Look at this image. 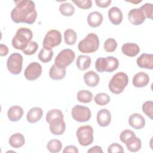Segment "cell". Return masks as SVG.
<instances>
[{
    "label": "cell",
    "instance_id": "cell-1",
    "mask_svg": "<svg viewBox=\"0 0 153 153\" xmlns=\"http://www.w3.org/2000/svg\"><path fill=\"white\" fill-rule=\"evenodd\" d=\"M14 3L16 6L11 12L12 20L16 23L33 24L37 17L35 3L30 0H19Z\"/></svg>",
    "mask_w": 153,
    "mask_h": 153
},
{
    "label": "cell",
    "instance_id": "cell-2",
    "mask_svg": "<svg viewBox=\"0 0 153 153\" xmlns=\"http://www.w3.org/2000/svg\"><path fill=\"white\" fill-rule=\"evenodd\" d=\"M32 30L27 27L19 28L12 39V45L17 50H23L28 45L32 39Z\"/></svg>",
    "mask_w": 153,
    "mask_h": 153
},
{
    "label": "cell",
    "instance_id": "cell-3",
    "mask_svg": "<svg viewBox=\"0 0 153 153\" xmlns=\"http://www.w3.org/2000/svg\"><path fill=\"white\" fill-rule=\"evenodd\" d=\"M128 82V77L124 72H120L113 75L109 82V89L114 94H118L123 91Z\"/></svg>",
    "mask_w": 153,
    "mask_h": 153
},
{
    "label": "cell",
    "instance_id": "cell-4",
    "mask_svg": "<svg viewBox=\"0 0 153 153\" xmlns=\"http://www.w3.org/2000/svg\"><path fill=\"white\" fill-rule=\"evenodd\" d=\"M99 47V39L97 35L94 33L88 34L86 37L79 41L78 48L83 53H92L97 51Z\"/></svg>",
    "mask_w": 153,
    "mask_h": 153
},
{
    "label": "cell",
    "instance_id": "cell-5",
    "mask_svg": "<svg viewBox=\"0 0 153 153\" xmlns=\"http://www.w3.org/2000/svg\"><path fill=\"white\" fill-rule=\"evenodd\" d=\"M76 134L79 143L83 146H88L93 142V128L90 126L79 127Z\"/></svg>",
    "mask_w": 153,
    "mask_h": 153
},
{
    "label": "cell",
    "instance_id": "cell-6",
    "mask_svg": "<svg viewBox=\"0 0 153 153\" xmlns=\"http://www.w3.org/2000/svg\"><path fill=\"white\" fill-rule=\"evenodd\" d=\"M75 57V53L73 50L66 48L60 51L56 56L54 64L59 68L66 69V68L71 65L74 60Z\"/></svg>",
    "mask_w": 153,
    "mask_h": 153
},
{
    "label": "cell",
    "instance_id": "cell-7",
    "mask_svg": "<svg viewBox=\"0 0 153 153\" xmlns=\"http://www.w3.org/2000/svg\"><path fill=\"white\" fill-rule=\"evenodd\" d=\"M23 57L20 53H14L11 54L7 61L8 70L14 75L19 74L22 69Z\"/></svg>",
    "mask_w": 153,
    "mask_h": 153
},
{
    "label": "cell",
    "instance_id": "cell-8",
    "mask_svg": "<svg viewBox=\"0 0 153 153\" xmlns=\"http://www.w3.org/2000/svg\"><path fill=\"white\" fill-rule=\"evenodd\" d=\"M71 114L72 118L76 121L84 123L88 121L91 116L90 109L86 106L81 105H75L73 107Z\"/></svg>",
    "mask_w": 153,
    "mask_h": 153
},
{
    "label": "cell",
    "instance_id": "cell-9",
    "mask_svg": "<svg viewBox=\"0 0 153 153\" xmlns=\"http://www.w3.org/2000/svg\"><path fill=\"white\" fill-rule=\"evenodd\" d=\"M62 35L59 30L52 29L45 35L43 40V47L46 48H51L60 44Z\"/></svg>",
    "mask_w": 153,
    "mask_h": 153
},
{
    "label": "cell",
    "instance_id": "cell-10",
    "mask_svg": "<svg viewBox=\"0 0 153 153\" xmlns=\"http://www.w3.org/2000/svg\"><path fill=\"white\" fill-rule=\"evenodd\" d=\"M42 74V66L38 62H32L25 70V76L29 81H34L38 78Z\"/></svg>",
    "mask_w": 153,
    "mask_h": 153
},
{
    "label": "cell",
    "instance_id": "cell-11",
    "mask_svg": "<svg viewBox=\"0 0 153 153\" xmlns=\"http://www.w3.org/2000/svg\"><path fill=\"white\" fill-rule=\"evenodd\" d=\"M128 19L132 25L137 26L142 24L145 20L146 17L140 8H133L128 12Z\"/></svg>",
    "mask_w": 153,
    "mask_h": 153
},
{
    "label": "cell",
    "instance_id": "cell-12",
    "mask_svg": "<svg viewBox=\"0 0 153 153\" xmlns=\"http://www.w3.org/2000/svg\"><path fill=\"white\" fill-rule=\"evenodd\" d=\"M50 130L54 135L62 134L66 128V124L63 117H57L50 122Z\"/></svg>",
    "mask_w": 153,
    "mask_h": 153
},
{
    "label": "cell",
    "instance_id": "cell-13",
    "mask_svg": "<svg viewBox=\"0 0 153 153\" xmlns=\"http://www.w3.org/2000/svg\"><path fill=\"white\" fill-rule=\"evenodd\" d=\"M137 65L140 68L153 69V55L152 54H142L136 60Z\"/></svg>",
    "mask_w": 153,
    "mask_h": 153
},
{
    "label": "cell",
    "instance_id": "cell-14",
    "mask_svg": "<svg viewBox=\"0 0 153 153\" xmlns=\"http://www.w3.org/2000/svg\"><path fill=\"white\" fill-rule=\"evenodd\" d=\"M133 84L135 87L141 88L147 85L149 82V75L143 72H139L133 78Z\"/></svg>",
    "mask_w": 153,
    "mask_h": 153
},
{
    "label": "cell",
    "instance_id": "cell-15",
    "mask_svg": "<svg viewBox=\"0 0 153 153\" xmlns=\"http://www.w3.org/2000/svg\"><path fill=\"white\" fill-rule=\"evenodd\" d=\"M111 121V115L109 110L102 109L97 114V122L102 127L108 126Z\"/></svg>",
    "mask_w": 153,
    "mask_h": 153
},
{
    "label": "cell",
    "instance_id": "cell-16",
    "mask_svg": "<svg viewBox=\"0 0 153 153\" xmlns=\"http://www.w3.org/2000/svg\"><path fill=\"white\" fill-rule=\"evenodd\" d=\"M128 123L131 127L135 129H141L145 125L144 117L138 113L131 114L128 118Z\"/></svg>",
    "mask_w": 153,
    "mask_h": 153
},
{
    "label": "cell",
    "instance_id": "cell-17",
    "mask_svg": "<svg viewBox=\"0 0 153 153\" xmlns=\"http://www.w3.org/2000/svg\"><path fill=\"white\" fill-rule=\"evenodd\" d=\"M108 17L112 24L118 25L123 20V13L119 8L113 7L108 11Z\"/></svg>",
    "mask_w": 153,
    "mask_h": 153
},
{
    "label": "cell",
    "instance_id": "cell-18",
    "mask_svg": "<svg viewBox=\"0 0 153 153\" xmlns=\"http://www.w3.org/2000/svg\"><path fill=\"white\" fill-rule=\"evenodd\" d=\"M122 53L128 57H134L140 51V48L135 43H125L121 47Z\"/></svg>",
    "mask_w": 153,
    "mask_h": 153
},
{
    "label": "cell",
    "instance_id": "cell-19",
    "mask_svg": "<svg viewBox=\"0 0 153 153\" xmlns=\"http://www.w3.org/2000/svg\"><path fill=\"white\" fill-rule=\"evenodd\" d=\"M43 115V111L41 108L34 107L27 113V121L30 123H35L39 121Z\"/></svg>",
    "mask_w": 153,
    "mask_h": 153
},
{
    "label": "cell",
    "instance_id": "cell-20",
    "mask_svg": "<svg viewBox=\"0 0 153 153\" xmlns=\"http://www.w3.org/2000/svg\"><path fill=\"white\" fill-rule=\"evenodd\" d=\"M84 81L88 86L94 87L97 86L99 82V76L93 71H89L84 74Z\"/></svg>",
    "mask_w": 153,
    "mask_h": 153
},
{
    "label": "cell",
    "instance_id": "cell-21",
    "mask_svg": "<svg viewBox=\"0 0 153 153\" xmlns=\"http://www.w3.org/2000/svg\"><path fill=\"white\" fill-rule=\"evenodd\" d=\"M23 115V109L19 106H13L8 111L7 116L8 119L13 122L19 121Z\"/></svg>",
    "mask_w": 153,
    "mask_h": 153
},
{
    "label": "cell",
    "instance_id": "cell-22",
    "mask_svg": "<svg viewBox=\"0 0 153 153\" xmlns=\"http://www.w3.org/2000/svg\"><path fill=\"white\" fill-rule=\"evenodd\" d=\"M103 19V16L100 13L93 11L88 14L87 17V23L90 26L96 27L102 24Z\"/></svg>",
    "mask_w": 153,
    "mask_h": 153
},
{
    "label": "cell",
    "instance_id": "cell-23",
    "mask_svg": "<svg viewBox=\"0 0 153 153\" xmlns=\"http://www.w3.org/2000/svg\"><path fill=\"white\" fill-rule=\"evenodd\" d=\"M8 142L12 147L14 148H19L23 146L25 143V137L22 134L16 133L10 137Z\"/></svg>",
    "mask_w": 153,
    "mask_h": 153
},
{
    "label": "cell",
    "instance_id": "cell-24",
    "mask_svg": "<svg viewBox=\"0 0 153 153\" xmlns=\"http://www.w3.org/2000/svg\"><path fill=\"white\" fill-rule=\"evenodd\" d=\"M125 143L127 149L130 152H137L141 148V140L139 138L137 137L136 135L130 137Z\"/></svg>",
    "mask_w": 153,
    "mask_h": 153
},
{
    "label": "cell",
    "instance_id": "cell-25",
    "mask_svg": "<svg viewBox=\"0 0 153 153\" xmlns=\"http://www.w3.org/2000/svg\"><path fill=\"white\" fill-rule=\"evenodd\" d=\"M66 75V69H62L57 67L55 64L51 66L49 76L54 80H60L64 78Z\"/></svg>",
    "mask_w": 153,
    "mask_h": 153
},
{
    "label": "cell",
    "instance_id": "cell-26",
    "mask_svg": "<svg viewBox=\"0 0 153 153\" xmlns=\"http://www.w3.org/2000/svg\"><path fill=\"white\" fill-rule=\"evenodd\" d=\"M91 58L88 56L79 55L77 57L76 61V65L77 68L81 71L87 69L91 65Z\"/></svg>",
    "mask_w": 153,
    "mask_h": 153
},
{
    "label": "cell",
    "instance_id": "cell-27",
    "mask_svg": "<svg viewBox=\"0 0 153 153\" xmlns=\"http://www.w3.org/2000/svg\"><path fill=\"white\" fill-rule=\"evenodd\" d=\"M53 51L51 48H42L38 53V59L43 63L49 62L53 57Z\"/></svg>",
    "mask_w": 153,
    "mask_h": 153
},
{
    "label": "cell",
    "instance_id": "cell-28",
    "mask_svg": "<svg viewBox=\"0 0 153 153\" xmlns=\"http://www.w3.org/2000/svg\"><path fill=\"white\" fill-rule=\"evenodd\" d=\"M93 97L92 93L87 90H82L77 93V99L79 102L87 103H90Z\"/></svg>",
    "mask_w": 153,
    "mask_h": 153
},
{
    "label": "cell",
    "instance_id": "cell-29",
    "mask_svg": "<svg viewBox=\"0 0 153 153\" xmlns=\"http://www.w3.org/2000/svg\"><path fill=\"white\" fill-rule=\"evenodd\" d=\"M77 36L75 30L71 29H66L64 32V40L68 45H74L76 41Z\"/></svg>",
    "mask_w": 153,
    "mask_h": 153
},
{
    "label": "cell",
    "instance_id": "cell-30",
    "mask_svg": "<svg viewBox=\"0 0 153 153\" xmlns=\"http://www.w3.org/2000/svg\"><path fill=\"white\" fill-rule=\"evenodd\" d=\"M59 11L63 16H71L75 12V8L71 3L65 2L60 5Z\"/></svg>",
    "mask_w": 153,
    "mask_h": 153
},
{
    "label": "cell",
    "instance_id": "cell-31",
    "mask_svg": "<svg viewBox=\"0 0 153 153\" xmlns=\"http://www.w3.org/2000/svg\"><path fill=\"white\" fill-rule=\"evenodd\" d=\"M106 59L107 65L105 72H112L117 69L119 66V61L117 58L113 56H108L106 57Z\"/></svg>",
    "mask_w": 153,
    "mask_h": 153
},
{
    "label": "cell",
    "instance_id": "cell-32",
    "mask_svg": "<svg viewBox=\"0 0 153 153\" xmlns=\"http://www.w3.org/2000/svg\"><path fill=\"white\" fill-rule=\"evenodd\" d=\"M62 148V144L59 140L57 139H52L50 140L47 145V149L53 153L59 152L60 151Z\"/></svg>",
    "mask_w": 153,
    "mask_h": 153
},
{
    "label": "cell",
    "instance_id": "cell-33",
    "mask_svg": "<svg viewBox=\"0 0 153 153\" xmlns=\"http://www.w3.org/2000/svg\"><path fill=\"white\" fill-rule=\"evenodd\" d=\"M94 102L98 105L104 106L110 102V97L106 93H100L95 96Z\"/></svg>",
    "mask_w": 153,
    "mask_h": 153
},
{
    "label": "cell",
    "instance_id": "cell-34",
    "mask_svg": "<svg viewBox=\"0 0 153 153\" xmlns=\"http://www.w3.org/2000/svg\"><path fill=\"white\" fill-rule=\"evenodd\" d=\"M117 47V41L114 38L107 39L104 43V49L108 53L115 51Z\"/></svg>",
    "mask_w": 153,
    "mask_h": 153
},
{
    "label": "cell",
    "instance_id": "cell-35",
    "mask_svg": "<svg viewBox=\"0 0 153 153\" xmlns=\"http://www.w3.org/2000/svg\"><path fill=\"white\" fill-rule=\"evenodd\" d=\"M57 117H63V115L62 111L57 109H54L49 111L46 115V121L48 123H50V122L54 118Z\"/></svg>",
    "mask_w": 153,
    "mask_h": 153
},
{
    "label": "cell",
    "instance_id": "cell-36",
    "mask_svg": "<svg viewBox=\"0 0 153 153\" xmlns=\"http://www.w3.org/2000/svg\"><path fill=\"white\" fill-rule=\"evenodd\" d=\"M106 59L105 57H99L95 62V68L97 72H103L106 71Z\"/></svg>",
    "mask_w": 153,
    "mask_h": 153
},
{
    "label": "cell",
    "instance_id": "cell-37",
    "mask_svg": "<svg viewBox=\"0 0 153 153\" xmlns=\"http://www.w3.org/2000/svg\"><path fill=\"white\" fill-rule=\"evenodd\" d=\"M143 112L149 117L151 120H152L153 115V102L152 101H146L142 105Z\"/></svg>",
    "mask_w": 153,
    "mask_h": 153
},
{
    "label": "cell",
    "instance_id": "cell-38",
    "mask_svg": "<svg viewBox=\"0 0 153 153\" xmlns=\"http://www.w3.org/2000/svg\"><path fill=\"white\" fill-rule=\"evenodd\" d=\"M38 48V44L35 41H31L29 42L26 48L22 51L23 53L26 55H32L36 51Z\"/></svg>",
    "mask_w": 153,
    "mask_h": 153
},
{
    "label": "cell",
    "instance_id": "cell-39",
    "mask_svg": "<svg viewBox=\"0 0 153 153\" xmlns=\"http://www.w3.org/2000/svg\"><path fill=\"white\" fill-rule=\"evenodd\" d=\"M72 2L81 9H89L92 7V2L90 0H73Z\"/></svg>",
    "mask_w": 153,
    "mask_h": 153
},
{
    "label": "cell",
    "instance_id": "cell-40",
    "mask_svg": "<svg viewBox=\"0 0 153 153\" xmlns=\"http://www.w3.org/2000/svg\"><path fill=\"white\" fill-rule=\"evenodd\" d=\"M140 8L145 14L146 18L152 19V4L146 3L140 7Z\"/></svg>",
    "mask_w": 153,
    "mask_h": 153
},
{
    "label": "cell",
    "instance_id": "cell-41",
    "mask_svg": "<svg viewBox=\"0 0 153 153\" xmlns=\"http://www.w3.org/2000/svg\"><path fill=\"white\" fill-rule=\"evenodd\" d=\"M134 135H136V134H134V133L133 131H131L130 130H124L121 133V134L120 135V139L122 142L125 143L126 142L130 137H131V136H134Z\"/></svg>",
    "mask_w": 153,
    "mask_h": 153
},
{
    "label": "cell",
    "instance_id": "cell-42",
    "mask_svg": "<svg viewBox=\"0 0 153 153\" xmlns=\"http://www.w3.org/2000/svg\"><path fill=\"white\" fill-rule=\"evenodd\" d=\"M108 152L109 153H115V152H123L124 149L123 146L117 143H114L111 144L108 148Z\"/></svg>",
    "mask_w": 153,
    "mask_h": 153
},
{
    "label": "cell",
    "instance_id": "cell-43",
    "mask_svg": "<svg viewBox=\"0 0 153 153\" xmlns=\"http://www.w3.org/2000/svg\"><path fill=\"white\" fill-rule=\"evenodd\" d=\"M111 0H96V5L100 8H106L111 3Z\"/></svg>",
    "mask_w": 153,
    "mask_h": 153
},
{
    "label": "cell",
    "instance_id": "cell-44",
    "mask_svg": "<svg viewBox=\"0 0 153 153\" xmlns=\"http://www.w3.org/2000/svg\"><path fill=\"white\" fill-rule=\"evenodd\" d=\"M63 153L65 152H74V153H78V150L77 148L74 145H69L65 148L63 151Z\"/></svg>",
    "mask_w": 153,
    "mask_h": 153
},
{
    "label": "cell",
    "instance_id": "cell-45",
    "mask_svg": "<svg viewBox=\"0 0 153 153\" xmlns=\"http://www.w3.org/2000/svg\"><path fill=\"white\" fill-rule=\"evenodd\" d=\"M8 48L7 45L1 44H0V56H5L8 53Z\"/></svg>",
    "mask_w": 153,
    "mask_h": 153
},
{
    "label": "cell",
    "instance_id": "cell-46",
    "mask_svg": "<svg viewBox=\"0 0 153 153\" xmlns=\"http://www.w3.org/2000/svg\"><path fill=\"white\" fill-rule=\"evenodd\" d=\"M88 153H103V150L102 149V148L99 146H93L92 148H90L88 151H87Z\"/></svg>",
    "mask_w": 153,
    "mask_h": 153
}]
</instances>
